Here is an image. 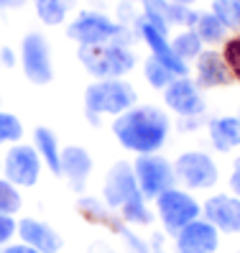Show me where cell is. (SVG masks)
Returning <instances> with one entry per match:
<instances>
[{
    "label": "cell",
    "mask_w": 240,
    "mask_h": 253,
    "mask_svg": "<svg viewBox=\"0 0 240 253\" xmlns=\"http://www.w3.org/2000/svg\"><path fill=\"white\" fill-rule=\"evenodd\" d=\"M169 115L156 105H133L113 121V136L133 154H159L169 138Z\"/></svg>",
    "instance_id": "cell-1"
},
{
    "label": "cell",
    "mask_w": 240,
    "mask_h": 253,
    "mask_svg": "<svg viewBox=\"0 0 240 253\" xmlns=\"http://www.w3.org/2000/svg\"><path fill=\"white\" fill-rule=\"evenodd\" d=\"M136 90L125 80H97L84 90V113L97 126L100 115H120L136 105Z\"/></svg>",
    "instance_id": "cell-2"
},
{
    "label": "cell",
    "mask_w": 240,
    "mask_h": 253,
    "mask_svg": "<svg viewBox=\"0 0 240 253\" xmlns=\"http://www.w3.org/2000/svg\"><path fill=\"white\" fill-rule=\"evenodd\" d=\"M77 59L95 80H123L136 67V54L125 43H95L80 46Z\"/></svg>",
    "instance_id": "cell-3"
},
{
    "label": "cell",
    "mask_w": 240,
    "mask_h": 253,
    "mask_svg": "<svg viewBox=\"0 0 240 253\" xmlns=\"http://www.w3.org/2000/svg\"><path fill=\"white\" fill-rule=\"evenodd\" d=\"M67 36L80 46H95V43H130V34L125 23L108 18L97 10H82L77 18L67 26Z\"/></svg>",
    "instance_id": "cell-4"
},
{
    "label": "cell",
    "mask_w": 240,
    "mask_h": 253,
    "mask_svg": "<svg viewBox=\"0 0 240 253\" xmlns=\"http://www.w3.org/2000/svg\"><path fill=\"white\" fill-rule=\"evenodd\" d=\"M133 174H136L138 189L146 200H156L161 192L176 184L174 164L159 154H138L133 161Z\"/></svg>",
    "instance_id": "cell-5"
},
{
    "label": "cell",
    "mask_w": 240,
    "mask_h": 253,
    "mask_svg": "<svg viewBox=\"0 0 240 253\" xmlns=\"http://www.w3.org/2000/svg\"><path fill=\"white\" fill-rule=\"evenodd\" d=\"M156 210H159V217L163 222V230L176 235L182 228H187L189 222H194L202 215V205L189 192L171 187L156 197Z\"/></svg>",
    "instance_id": "cell-6"
},
{
    "label": "cell",
    "mask_w": 240,
    "mask_h": 253,
    "mask_svg": "<svg viewBox=\"0 0 240 253\" xmlns=\"http://www.w3.org/2000/svg\"><path fill=\"white\" fill-rule=\"evenodd\" d=\"M176 182H182L187 189H212L220 179L215 159L204 151H184L174 161Z\"/></svg>",
    "instance_id": "cell-7"
},
{
    "label": "cell",
    "mask_w": 240,
    "mask_h": 253,
    "mask_svg": "<svg viewBox=\"0 0 240 253\" xmlns=\"http://www.w3.org/2000/svg\"><path fill=\"white\" fill-rule=\"evenodd\" d=\"M21 67L31 84H49L54 80V64H51V49L43 34L31 31L21 41Z\"/></svg>",
    "instance_id": "cell-8"
},
{
    "label": "cell",
    "mask_w": 240,
    "mask_h": 253,
    "mask_svg": "<svg viewBox=\"0 0 240 253\" xmlns=\"http://www.w3.org/2000/svg\"><path fill=\"white\" fill-rule=\"evenodd\" d=\"M41 156L34 146L13 143L3 156V174L16 187H34L41 176Z\"/></svg>",
    "instance_id": "cell-9"
},
{
    "label": "cell",
    "mask_w": 240,
    "mask_h": 253,
    "mask_svg": "<svg viewBox=\"0 0 240 253\" xmlns=\"http://www.w3.org/2000/svg\"><path fill=\"white\" fill-rule=\"evenodd\" d=\"M102 197H105V205L113 207V210H120L128 202L143 197L138 189V182H136V174H133V164L128 161L113 164V169L108 171L105 184H102Z\"/></svg>",
    "instance_id": "cell-10"
},
{
    "label": "cell",
    "mask_w": 240,
    "mask_h": 253,
    "mask_svg": "<svg viewBox=\"0 0 240 253\" xmlns=\"http://www.w3.org/2000/svg\"><path fill=\"white\" fill-rule=\"evenodd\" d=\"M136 31H138V36L146 41V46L151 49V56H156L161 64H166L176 77H187L189 74V67H187V62H182L176 54H174V49H171V41H169V34H163V31H159V28L154 26V23H148L143 16H136Z\"/></svg>",
    "instance_id": "cell-11"
},
{
    "label": "cell",
    "mask_w": 240,
    "mask_h": 253,
    "mask_svg": "<svg viewBox=\"0 0 240 253\" xmlns=\"http://www.w3.org/2000/svg\"><path fill=\"white\" fill-rule=\"evenodd\" d=\"M163 102L166 108L174 110L179 118H200L204 113V100L194 80L176 77L166 90H163Z\"/></svg>",
    "instance_id": "cell-12"
},
{
    "label": "cell",
    "mask_w": 240,
    "mask_h": 253,
    "mask_svg": "<svg viewBox=\"0 0 240 253\" xmlns=\"http://www.w3.org/2000/svg\"><path fill=\"white\" fill-rule=\"evenodd\" d=\"M174 238H176L179 253H215L220 248V230L202 217L189 222Z\"/></svg>",
    "instance_id": "cell-13"
},
{
    "label": "cell",
    "mask_w": 240,
    "mask_h": 253,
    "mask_svg": "<svg viewBox=\"0 0 240 253\" xmlns=\"http://www.w3.org/2000/svg\"><path fill=\"white\" fill-rule=\"evenodd\" d=\"M202 215H204L207 222H212L220 233H228V235L240 233V197H235V195L209 197L202 205Z\"/></svg>",
    "instance_id": "cell-14"
},
{
    "label": "cell",
    "mask_w": 240,
    "mask_h": 253,
    "mask_svg": "<svg viewBox=\"0 0 240 253\" xmlns=\"http://www.w3.org/2000/svg\"><path fill=\"white\" fill-rule=\"evenodd\" d=\"M18 238H21V243L36 248L39 253H59L64 246L62 235H59L49 222L36 220V217L18 220Z\"/></svg>",
    "instance_id": "cell-15"
},
{
    "label": "cell",
    "mask_w": 240,
    "mask_h": 253,
    "mask_svg": "<svg viewBox=\"0 0 240 253\" xmlns=\"http://www.w3.org/2000/svg\"><path fill=\"white\" fill-rule=\"evenodd\" d=\"M194 74H197V80H194V82H197L200 90L228 87L230 82H235L220 51H202V54L197 56V67H194Z\"/></svg>",
    "instance_id": "cell-16"
},
{
    "label": "cell",
    "mask_w": 240,
    "mask_h": 253,
    "mask_svg": "<svg viewBox=\"0 0 240 253\" xmlns=\"http://www.w3.org/2000/svg\"><path fill=\"white\" fill-rule=\"evenodd\" d=\"M89 174H92V156L82 146H67L62 148V176L69 182L72 189L82 192Z\"/></svg>",
    "instance_id": "cell-17"
},
{
    "label": "cell",
    "mask_w": 240,
    "mask_h": 253,
    "mask_svg": "<svg viewBox=\"0 0 240 253\" xmlns=\"http://www.w3.org/2000/svg\"><path fill=\"white\" fill-rule=\"evenodd\" d=\"M34 148L39 151L41 161L49 167L54 176H62V148H59L56 133L46 126H36L34 130Z\"/></svg>",
    "instance_id": "cell-18"
},
{
    "label": "cell",
    "mask_w": 240,
    "mask_h": 253,
    "mask_svg": "<svg viewBox=\"0 0 240 253\" xmlns=\"http://www.w3.org/2000/svg\"><path fill=\"white\" fill-rule=\"evenodd\" d=\"M209 141L217 151H233L240 146V121L233 115H222L209 121Z\"/></svg>",
    "instance_id": "cell-19"
},
{
    "label": "cell",
    "mask_w": 240,
    "mask_h": 253,
    "mask_svg": "<svg viewBox=\"0 0 240 253\" xmlns=\"http://www.w3.org/2000/svg\"><path fill=\"white\" fill-rule=\"evenodd\" d=\"M194 34L202 39V43L215 46V43H225V39H228V26L209 10V13H200L197 23H194Z\"/></svg>",
    "instance_id": "cell-20"
},
{
    "label": "cell",
    "mask_w": 240,
    "mask_h": 253,
    "mask_svg": "<svg viewBox=\"0 0 240 253\" xmlns=\"http://www.w3.org/2000/svg\"><path fill=\"white\" fill-rule=\"evenodd\" d=\"M74 0H34L36 16L46 26H59L67 21V13L72 10Z\"/></svg>",
    "instance_id": "cell-21"
},
{
    "label": "cell",
    "mask_w": 240,
    "mask_h": 253,
    "mask_svg": "<svg viewBox=\"0 0 240 253\" xmlns=\"http://www.w3.org/2000/svg\"><path fill=\"white\" fill-rule=\"evenodd\" d=\"M171 49L182 62H189V59H197L202 54V39L194 34V28H187V31L171 39Z\"/></svg>",
    "instance_id": "cell-22"
},
{
    "label": "cell",
    "mask_w": 240,
    "mask_h": 253,
    "mask_svg": "<svg viewBox=\"0 0 240 253\" xmlns=\"http://www.w3.org/2000/svg\"><path fill=\"white\" fill-rule=\"evenodd\" d=\"M143 74H146V80H148V84L154 87V90H166V87L176 80V74L166 67V64H161L156 56H148L146 59V64H143Z\"/></svg>",
    "instance_id": "cell-23"
},
{
    "label": "cell",
    "mask_w": 240,
    "mask_h": 253,
    "mask_svg": "<svg viewBox=\"0 0 240 253\" xmlns=\"http://www.w3.org/2000/svg\"><path fill=\"white\" fill-rule=\"evenodd\" d=\"M118 212L125 222H130V225H148V222L154 220L151 210H148V205H146V197H138V200L128 202L125 207H120Z\"/></svg>",
    "instance_id": "cell-24"
},
{
    "label": "cell",
    "mask_w": 240,
    "mask_h": 253,
    "mask_svg": "<svg viewBox=\"0 0 240 253\" xmlns=\"http://www.w3.org/2000/svg\"><path fill=\"white\" fill-rule=\"evenodd\" d=\"M21 192L16 184H10L8 179H0V215H16L21 210Z\"/></svg>",
    "instance_id": "cell-25"
},
{
    "label": "cell",
    "mask_w": 240,
    "mask_h": 253,
    "mask_svg": "<svg viewBox=\"0 0 240 253\" xmlns=\"http://www.w3.org/2000/svg\"><path fill=\"white\" fill-rule=\"evenodd\" d=\"M212 13L228 26V31H240V16L235 0H212Z\"/></svg>",
    "instance_id": "cell-26"
},
{
    "label": "cell",
    "mask_w": 240,
    "mask_h": 253,
    "mask_svg": "<svg viewBox=\"0 0 240 253\" xmlns=\"http://www.w3.org/2000/svg\"><path fill=\"white\" fill-rule=\"evenodd\" d=\"M166 23L169 26H184V28H194V23H197L200 13L192 10V5H176V3H169L166 8Z\"/></svg>",
    "instance_id": "cell-27"
},
{
    "label": "cell",
    "mask_w": 240,
    "mask_h": 253,
    "mask_svg": "<svg viewBox=\"0 0 240 253\" xmlns=\"http://www.w3.org/2000/svg\"><path fill=\"white\" fill-rule=\"evenodd\" d=\"M222 59H225V64H228L233 80L240 82V34L225 39V43H222Z\"/></svg>",
    "instance_id": "cell-28"
},
{
    "label": "cell",
    "mask_w": 240,
    "mask_h": 253,
    "mask_svg": "<svg viewBox=\"0 0 240 253\" xmlns=\"http://www.w3.org/2000/svg\"><path fill=\"white\" fill-rule=\"evenodd\" d=\"M23 136V123L13 113H0V146L18 143Z\"/></svg>",
    "instance_id": "cell-29"
},
{
    "label": "cell",
    "mask_w": 240,
    "mask_h": 253,
    "mask_svg": "<svg viewBox=\"0 0 240 253\" xmlns=\"http://www.w3.org/2000/svg\"><path fill=\"white\" fill-rule=\"evenodd\" d=\"M16 233H18V222L13 220V215H0V248H5Z\"/></svg>",
    "instance_id": "cell-30"
},
{
    "label": "cell",
    "mask_w": 240,
    "mask_h": 253,
    "mask_svg": "<svg viewBox=\"0 0 240 253\" xmlns=\"http://www.w3.org/2000/svg\"><path fill=\"white\" fill-rule=\"evenodd\" d=\"M143 3V13H156V16H166L169 0H141Z\"/></svg>",
    "instance_id": "cell-31"
},
{
    "label": "cell",
    "mask_w": 240,
    "mask_h": 253,
    "mask_svg": "<svg viewBox=\"0 0 240 253\" xmlns=\"http://www.w3.org/2000/svg\"><path fill=\"white\" fill-rule=\"evenodd\" d=\"M230 189L233 195L240 197V156L233 161V171H230Z\"/></svg>",
    "instance_id": "cell-32"
},
{
    "label": "cell",
    "mask_w": 240,
    "mask_h": 253,
    "mask_svg": "<svg viewBox=\"0 0 240 253\" xmlns=\"http://www.w3.org/2000/svg\"><path fill=\"white\" fill-rule=\"evenodd\" d=\"M0 64H3V67H16V51H13L10 46H3V49H0Z\"/></svg>",
    "instance_id": "cell-33"
},
{
    "label": "cell",
    "mask_w": 240,
    "mask_h": 253,
    "mask_svg": "<svg viewBox=\"0 0 240 253\" xmlns=\"http://www.w3.org/2000/svg\"><path fill=\"white\" fill-rule=\"evenodd\" d=\"M3 253H39V251L31 248V246H26V243H8L3 248Z\"/></svg>",
    "instance_id": "cell-34"
},
{
    "label": "cell",
    "mask_w": 240,
    "mask_h": 253,
    "mask_svg": "<svg viewBox=\"0 0 240 253\" xmlns=\"http://www.w3.org/2000/svg\"><path fill=\"white\" fill-rule=\"evenodd\" d=\"M28 0H0V8L3 10H13V8H23Z\"/></svg>",
    "instance_id": "cell-35"
},
{
    "label": "cell",
    "mask_w": 240,
    "mask_h": 253,
    "mask_svg": "<svg viewBox=\"0 0 240 253\" xmlns=\"http://www.w3.org/2000/svg\"><path fill=\"white\" fill-rule=\"evenodd\" d=\"M169 3H176V5H194L197 0H169Z\"/></svg>",
    "instance_id": "cell-36"
},
{
    "label": "cell",
    "mask_w": 240,
    "mask_h": 253,
    "mask_svg": "<svg viewBox=\"0 0 240 253\" xmlns=\"http://www.w3.org/2000/svg\"><path fill=\"white\" fill-rule=\"evenodd\" d=\"M0 174H3V154H0Z\"/></svg>",
    "instance_id": "cell-37"
},
{
    "label": "cell",
    "mask_w": 240,
    "mask_h": 253,
    "mask_svg": "<svg viewBox=\"0 0 240 253\" xmlns=\"http://www.w3.org/2000/svg\"><path fill=\"white\" fill-rule=\"evenodd\" d=\"M120 3H136V0H120Z\"/></svg>",
    "instance_id": "cell-38"
},
{
    "label": "cell",
    "mask_w": 240,
    "mask_h": 253,
    "mask_svg": "<svg viewBox=\"0 0 240 253\" xmlns=\"http://www.w3.org/2000/svg\"><path fill=\"white\" fill-rule=\"evenodd\" d=\"M235 3H238V16H240V0H235Z\"/></svg>",
    "instance_id": "cell-39"
},
{
    "label": "cell",
    "mask_w": 240,
    "mask_h": 253,
    "mask_svg": "<svg viewBox=\"0 0 240 253\" xmlns=\"http://www.w3.org/2000/svg\"><path fill=\"white\" fill-rule=\"evenodd\" d=\"M238 121H240V113H238Z\"/></svg>",
    "instance_id": "cell-40"
},
{
    "label": "cell",
    "mask_w": 240,
    "mask_h": 253,
    "mask_svg": "<svg viewBox=\"0 0 240 253\" xmlns=\"http://www.w3.org/2000/svg\"><path fill=\"white\" fill-rule=\"evenodd\" d=\"M238 253H240V251H238Z\"/></svg>",
    "instance_id": "cell-41"
}]
</instances>
